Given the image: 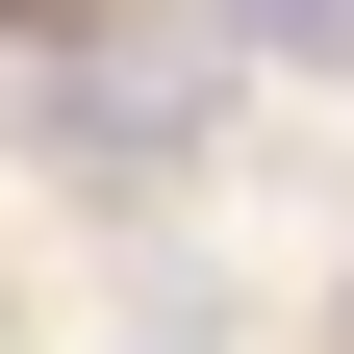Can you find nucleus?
Listing matches in <instances>:
<instances>
[{
  "instance_id": "f03ea898",
  "label": "nucleus",
  "mask_w": 354,
  "mask_h": 354,
  "mask_svg": "<svg viewBox=\"0 0 354 354\" xmlns=\"http://www.w3.org/2000/svg\"><path fill=\"white\" fill-rule=\"evenodd\" d=\"M228 76H354V0H203Z\"/></svg>"
},
{
  "instance_id": "20e7f679",
  "label": "nucleus",
  "mask_w": 354,
  "mask_h": 354,
  "mask_svg": "<svg viewBox=\"0 0 354 354\" xmlns=\"http://www.w3.org/2000/svg\"><path fill=\"white\" fill-rule=\"evenodd\" d=\"M329 354H354V279H329Z\"/></svg>"
},
{
  "instance_id": "f257e3e1",
  "label": "nucleus",
  "mask_w": 354,
  "mask_h": 354,
  "mask_svg": "<svg viewBox=\"0 0 354 354\" xmlns=\"http://www.w3.org/2000/svg\"><path fill=\"white\" fill-rule=\"evenodd\" d=\"M26 152H51L76 203H177V177L228 152V51H203V26H152V51H51Z\"/></svg>"
},
{
  "instance_id": "7ed1b4c3",
  "label": "nucleus",
  "mask_w": 354,
  "mask_h": 354,
  "mask_svg": "<svg viewBox=\"0 0 354 354\" xmlns=\"http://www.w3.org/2000/svg\"><path fill=\"white\" fill-rule=\"evenodd\" d=\"M102 354H253V304H228V279H127V329H102Z\"/></svg>"
}]
</instances>
